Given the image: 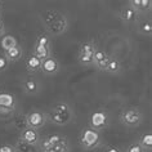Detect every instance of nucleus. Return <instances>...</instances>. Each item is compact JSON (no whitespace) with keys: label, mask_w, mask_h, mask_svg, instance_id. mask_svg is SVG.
Returning a JSON list of instances; mask_svg holds the SVG:
<instances>
[{"label":"nucleus","mask_w":152,"mask_h":152,"mask_svg":"<svg viewBox=\"0 0 152 152\" xmlns=\"http://www.w3.org/2000/svg\"><path fill=\"white\" fill-rule=\"evenodd\" d=\"M41 22L49 36H59L68 28V20L56 9H47L41 13Z\"/></svg>","instance_id":"obj_1"},{"label":"nucleus","mask_w":152,"mask_h":152,"mask_svg":"<svg viewBox=\"0 0 152 152\" xmlns=\"http://www.w3.org/2000/svg\"><path fill=\"white\" fill-rule=\"evenodd\" d=\"M17 98L8 92H0V111H16Z\"/></svg>","instance_id":"obj_12"},{"label":"nucleus","mask_w":152,"mask_h":152,"mask_svg":"<svg viewBox=\"0 0 152 152\" xmlns=\"http://www.w3.org/2000/svg\"><path fill=\"white\" fill-rule=\"evenodd\" d=\"M48 113V121H50L58 126H64L72 123L75 119V112L72 107L66 102H58L50 108Z\"/></svg>","instance_id":"obj_2"},{"label":"nucleus","mask_w":152,"mask_h":152,"mask_svg":"<svg viewBox=\"0 0 152 152\" xmlns=\"http://www.w3.org/2000/svg\"><path fill=\"white\" fill-rule=\"evenodd\" d=\"M14 148H16L17 152H35V150H36L35 147L28 146V144L20 142V140H17V143L14 144Z\"/></svg>","instance_id":"obj_25"},{"label":"nucleus","mask_w":152,"mask_h":152,"mask_svg":"<svg viewBox=\"0 0 152 152\" xmlns=\"http://www.w3.org/2000/svg\"><path fill=\"white\" fill-rule=\"evenodd\" d=\"M137 142L139 143V146L142 147L146 152L151 151L152 150V132L151 130H147V132L142 133Z\"/></svg>","instance_id":"obj_20"},{"label":"nucleus","mask_w":152,"mask_h":152,"mask_svg":"<svg viewBox=\"0 0 152 152\" xmlns=\"http://www.w3.org/2000/svg\"><path fill=\"white\" fill-rule=\"evenodd\" d=\"M59 70H61V63L58 62V59L53 56H50L49 58L44 59L43 62H41V70L40 71L45 75L53 76V75L58 74Z\"/></svg>","instance_id":"obj_13"},{"label":"nucleus","mask_w":152,"mask_h":152,"mask_svg":"<svg viewBox=\"0 0 152 152\" xmlns=\"http://www.w3.org/2000/svg\"><path fill=\"white\" fill-rule=\"evenodd\" d=\"M121 70H123V66H121L120 59L115 56H110V59H108L107 66L104 68V72H107L110 75H119Z\"/></svg>","instance_id":"obj_19"},{"label":"nucleus","mask_w":152,"mask_h":152,"mask_svg":"<svg viewBox=\"0 0 152 152\" xmlns=\"http://www.w3.org/2000/svg\"><path fill=\"white\" fill-rule=\"evenodd\" d=\"M5 35V23L3 21V18H0V39Z\"/></svg>","instance_id":"obj_30"},{"label":"nucleus","mask_w":152,"mask_h":152,"mask_svg":"<svg viewBox=\"0 0 152 152\" xmlns=\"http://www.w3.org/2000/svg\"><path fill=\"white\" fill-rule=\"evenodd\" d=\"M128 4L132 8H134V10L139 16H144V17H146V14H150L152 9L151 0H130V1H128Z\"/></svg>","instance_id":"obj_14"},{"label":"nucleus","mask_w":152,"mask_h":152,"mask_svg":"<svg viewBox=\"0 0 152 152\" xmlns=\"http://www.w3.org/2000/svg\"><path fill=\"white\" fill-rule=\"evenodd\" d=\"M88 123L90 129L103 133L111 125V115H110V112L106 108H98L90 113Z\"/></svg>","instance_id":"obj_6"},{"label":"nucleus","mask_w":152,"mask_h":152,"mask_svg":"<svg viewBox=\"0 0 152 152\" xmlns=\"http://www.w3.org/2000/svg\"><path fill=\"white\" fill-rule=\"evenodd\" d=\"M9 62H8V59L5 58L4 56H0V72H4V71H7V68L9 67Z\"/></svg>","instance_id":"obj_28"},{"label":"nucleus","mask_w":152,"mask_h":152,"mask_svg":"<svg viewBox=\"0 0 152 152\" xmlns=\"http://www.w3.org/2000/svg\"><path fill=\"white\" fill-rule=\"evenodd\" d=\"M34 45H36V47H43V48H50L52 37L49 36L47 32H43V34H40V35H37Z\"/></svg>","instance_id":"obj_23"},{"label":"nucleus","mask_w":152,"mask_h":152,"mask_svg":"<svg viewBox=\"0 0 152 152\" xmlns=\"http://www.w3.org/2000/svg\"><path fill=\"white\" fill-rule=\"evenodd\" d=\"M25 120L27 128L39 130L48 123V113L40 111V110H32V111H30L25 115Z\"/></svg>","instance_id":"obj_8"},{"label":"nucleus","mask_w":152,"mask_h":152,"mask_svg":"<svg viewBox=\"0 0 152 152\" xmlns=\"http://www.w3.org/2000/svg\"><path fill=\"white\" fill-rule=\"evenodd\" d=\"M124 152H146L143 150L142 147L139 146V143L137 142V140H134V142H132L129 146L125 148V150H123Z\"/></svg>","instance_id":"obj_26"},{"label":"nucleus","mask_w":152,"mask_h":152,"mask_svg":"<svg viewBox=\"0 0 152 152\" xmlns=\"http://www.w3.org/2000/svg\"><path fill=\"white\" fill-rule=\"evenodd\" d=\"M37 150L39 152H71V144L62 134H49L41 138Z\"/></svg>","instance_id":"obj_3"},{"label":"nucleus","mask_w":152,"mask_h":152,"mask_svg":"<svg viewBox=\"0 0 152 152\" xmlns=\"http://www.w3.org/2000/svg\"><path fill=\"white\" fill-rule=\"evenodd\" d=\"M108 59H110L108 53H106L104 50L98 48L93 57V67H96L97 70H99V71H104V68L108 63Z\"/></svg>","instance_id":"obj_15"},{"label":"nucleus","mask_w":152,"mask_h":152,"mask_svg":"<svg viewBox=\"0 0 152 152\" xmlns=\"http://www.w3.org/2000/svg\"><path fill=\"white\" fill-rule=\"evenodd\" d=\"M12 126L18 132H22L27 128L26 125V120H25V115H14L12 119Z\"/></svg>","instance_id":"obj_24"},{"label":"nucleus","mask_w":152,"mask_h":152,"mask_svg":"<svg viewBox=\"0 0 152 152\" xmlns=\"http://www.w3.org/2000/svg\"><path fill=\"white\" fill-rule=\"evenodd\" d=\"M144 120V115L142 110L135 106H130V107H124L120 111L119 115V121L121 125H124L125 128L134 129L138 128Z\"/></svg>","instance_id":"obj_5"},{"label":"nucleus","mask_w":152,"mask_h":152,"mask_svg":"<svg viewBox=\"0 0 152 152\" xmlns=\"http://www.w3.org/2000/svg\"><path fill=\"white\" fill-rule=\"evenodd\" d=\"M0 88H1V85H0Z\"/></svg>","instance_id":"obj_32"},{"label":"nucleus","mask_w":152,"mask_h":152,"mask_svg":"<svg viewBox=\"0 0 152 152\" xmlns=\"http://www.w3.org/2000/svg\"><path fill=\"white\" fill-rule=\"evenodd\" d=\"M97 44L92 40H86L80 44L77 53V61L83 67H93V57L97 50Z\"/></svg>","instance_id":"obj_7"},{"label":"nucleus","mask_w":152,"mask_h":152,"mask_svg":"<svg viewBox=\"0 0 152 152\" xmlns=\"http://www.w3.org/2000/svg\"><path fill=\"white\" fill-rule=\"evenodd\" d=\"M21 86H22V90H23L27 96H36L41 90V85H40L39 80H37L36 77H34L32 75L25 76V77L22 79Z\"/></svg>","instance_id":"obj_11"},{"label":"nucleus","mask_w":152,"mask_h":152,"mask_svg":"<svg viewBox=\"0 0 152 152\" xmlns=\"http://www.w3.org/2000/svg\"><path fill=\"white\" fill-rule=\"evenodd\" d=\"M0 40H1L0 41V45H1L3 52H7V50H9V49H12V48L18 45L17 39L13 35H4Z\"/></svg>","instance_id":"obj_21"},{"label":"nucleus","mask_w":152,"mask_h":152,"mask_svg":"<svg viewBox=\"0 0 152 152\" xmlns=\"http://www.w3.org/2000/svg\"><path fill=\"white\" fill-rule=\"evenodd\" d=\"M41 62H43V61L39 59L36 56H34L31 53V54L27 56V58L25 59L26 70L28 71L30 75L36 74V72H40V70H41Z\"/></svg>","instance_id":"obj_17"},{"label":"nucleus","mask_w":152,"mask_h":152,"mask_svg":"<svg viewBox=\"0 0 152 152\" xmlns=\"http://www.w3.org/2000/svg\"><path fill=\"white\" fill-rule=\"evenodd\" d=\"M119 18L124 25L132 26L135 25L139 21L140 16L134 10V8H132L129 4H125L124 7H121V9L119 10Z\"/></svg>","instance_id":"obj_10"},{"label":"nucleus","mask_w":152,"mask_h":152,"mask_svg":"<svg viewBox=\"0 0 152 152\" xmlns=\"http://www.w3.org/2000/svg\"><path fill=\"white\" fill-rule=\"evenodd\" d=\"M0 152H17L14 146L12 144H8V143H3L0 144Z\"/></svg>","instance_id":"obj_29"},{"label":"nucleus","mask_w":152,"mask_h":152,"mask_svg":"<svg viewBox=\"0 0 152 152\" xmlns=\"http://www.w3.org/2000/svg\"><path fill=\"white\" fill-rule=\"evenodd\" d=\"M135 30L139 35L142 36H147L150 37L152 35V22H151V18L147 17V18H139V21L135 23Z\"/></svg>","instance_id":"obj_16"},{"label":"nucleus","mask_w":152,"mask_h":152,"mask_svg":"<svg viewBox=\"0 0 152 152\" xmlns=\"http://www.w3.org/2000/svg\"><path fill=\"white\" fill-rule=\"evenodd\" d=\"M32 54L36 56L39 59L44 61V59L49 58L50 56H53V53H52V49L50 48H43V47H36V45H34Z\"/></svg>","instance_id":"obj_22"},{"label":"nucleus","mask_w":152,"mask_h":152,"mask_svg":"<svg viewBox=\"0 0 152 152\" xmlns=\"http://www.w3.org/2000/svg\"><path fill=\"white\" fill-rule=\"evenodd\" d=\"M102 152H124V151H123V148H120L119 146L107 144V146H103V148H102Z\"/></svg>","instance_id":"obj_27"},{"label":"nucleus","mask_w":152,"mask_h":152,"mask_svg":"<svg viewBox=\"0 0 152 152\" xmlns=\"http://www.w3.org/2000/svg\"><path fill=\"white\" fill-rule=\"evenodd\" d=\"M3 56L8 59L9 63L18 62V61H21L22 58H23V49H22L21 45H17V47H14L12 49H9V50L4 52Z\"/></svg>","instance_id":"obj_18"},{"label":"nucleus","mask_w":152,"mask_h":152,"mask_svg":"<svg viewBox=\"0 0 152 152\" xmlns=\"http://www.w3.org/2000/svg\"><path fill=\"white\" fill-rule=\"evenodd\" d=\"M18 140L20 142H23L28 146H32L37 150V146H39L40 140H41V135L39 130H35V129H30L26 128L25 130H22L20 133V137H18Z\"/></svg>","instance_id":"obj_9"},{"label":"nucleus","mask_w":152,"mask_h":152,"mask_svg":"<svg viewBox=\"0 0 152 152\" xmlns=\"http://www.w3.org/2000/svg\"><path fill=\"white\" fill-rule=\"evenodd\" d=\"M1 13H3V7L0 4V18H1Z\"/></svg>","instance_id":"obj_31"},{"label":"nucleus","mask_w":152,"mask_h":152,"mask_svg":"<svg viewBox=\"0 0 152 152\" xmlns=\"http://www.w3.org/2000/svg\"><path fill=\"white\" fill-rule=\"evenodd\" d=\"M77 142L79 146L81 147V150H84L85 152H94L98 148L104 146L103 134L94 130V129H90L89 126L81 129Z\"/></svg>","instance_id":"obj_4"}]
</instances>
